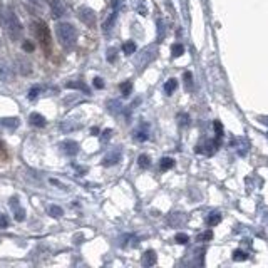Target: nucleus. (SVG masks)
I'll list each match as a JSON object with an SVG mask.
<instances>
[{
	"label": "nucleus",
	"mask_w": 268,
	"mask_h": 268,
	"mask_svg": "<svg viewBox=\"0 0 268 268\" xmlns=\"http://www.w3.org/2000/svg\"><path fill=\"white\" fill-rule=\"evenodd\" d=\"M56 34H57V39H59L61 46L66 47V49H72L76 46V41H77V31L76 27L72 26L69 22H61L56 26Z\"/></svg>",
	"instance_id": "obj_1"
},
{
	"label": "nucleus",
	"mask_w": 268,
	"mask_h": 268,
	"mask_svg": "<svg viewBox=\"0 0 268 268\" xmlns=\"http://www.w3.org/2000/svg\"><path fill=\"white\" fill-rule=\"evenodd\" d=\"M34 27V34H36L39 44H41V47L44 49V52H46V56L51 54V46H52V39H51V31H49L47 24L42 22V21H36L32 24Z\"/></svg>",
	"instance_id": "obj_2"
},
{
	"label": "nucleus",
	"mask_w": 268,
	"mask_h": 268,
	"mask_svg": "<svg viewBox=\"0 0 268 268\" xmlns=\"http://www.w3.org/2000/svg\"><path fill=\"white\" fill-rule=\"evenodd\" d=\"M6 26H7V32L9 36H11L12 41H19L22 36V24L19 21V17L14 14L12 11H7V16H6Z\"/></svg>",
	"instance_id": "obj_3"
},
{
	"label": "nucleus",
	"mask_w": 268,
	"mask_h": 268,
	"mask_svg": "<svg viewBox=\"0 0 268 268\" xmlns=\"http://www.w3.org/2000/svg\"><path fill=\"white\" fill-rule=\"evenodd\" d=\"M77 17L82 24H86L87 27H94L96 26V12L89 7H81L77 11Z\"/></svg>",
	"instance_id": "obj_4"
},
{
	"label": "nucleus",
	"mask_w": 268,
	"mask_h": 268,
	"mask_svg": "<svg viewBox=\"0 0 268 268\" xmlns=\"http://www.w3.org/2000/svg\"><path fill=\"white\" fill-rule=\"evenodd\" d=\"M0 81L2 82H12L14 81V69L7 61H0Z\"/></svg>",
	"instance_id": "obj_5"
},
{
	"label": "nucleus",
	"mask_w": 268,
	"mask_h": 268,
	"mask_svg": "<svg viewBox=\"0 0 268 268\" xmlns=\"http://www.w3.org/2000/svg\"><path fill=\"white\" fill-rule=\"evenodd\" d=\"M121 158H123V153H121V149L118 148V149H113V151H109L106 156H104V159H102V164L104 166H114V164H118L119 161H121Z\"/></svg>",
	"instance_id": "obj_6"
},
{
	"label": "nucleus",
	"mask_w": 268,
	"mask_h": 268,
	"mask_svg": "<svg viewBox=\"0 0 268 268\" xmlns=\"http://www.w3.org/2000/svg\"><path fill=\"white\" fill-rule=\"evenodd\" d=\"M133 138H134V141H138V143H144V141L149 138V124L148 123L139 124L138 128L134 129Z\"/></svg>",
	"instance_id": "obj_7"
},
{
	"label": "nucleus",
	"mask_w": 268,
	"mask_h": 268,
	"mask_svg": "<svg viewBox=\"0 0 268 268\" xmlns=\"http://www.w3.org/2000/svg\"><path fill=\"white\" fill-rule=\"evenodd\" d=\"M66 4L64 0H51V12L54 19H61L66 14Z\"/></svg>",
	"instance_id": "obj_8"
},
{
	"label": "nucleus",
	"mask_w": 268,
	"mask_h": 268,
	"mask_svg": "<svg viewBox=\"0 0 268 268\" xmlns=\"http://www.w3.org/2000/svg\"><path fill=\"white\" fill-rule=\"evenodd\" d=\"M61 149L66 156H76L77 153H79V144H77L76 141L67 139V141H64V143H61Z\"/></svg>",
	"instance_id": "obj_9"
},
{
	"label": "nucleus",
	"mask_w": 268,
	"mask_h": 268,
	"mask_svg": "<svg viewBox=\"0 0 268 268\" xmlns=\"http://www.w3.org/2000/svg\"><path fill=\"white\" fill-rule=\"evenodd\" d=\"M19 124H21V121L17 118H6V119H0V129H9V131H14L19 128Z\"/></svg>",
	"instance_id": "obj_10"
},
{
	"label": "nucleus",
	"mask_w": 268,
	"mask_h": 268,
	"mask_svg": "<svg viewBox=\"0 0 268 268\" xmlns=\"http://www.w3.org/2000/svg\"><path fill=\"white\" fill-rule=\"evenodd\" d=\"M17 201H19L17 198H12L11 199V206L14 209V214H16V220L17 221H24V220H26V209L19 208V203Z\"/></svg>",
	"instance_id": "obj_11"
},
{
	"label": "nucleus",
	"mask_w": 268,
	"mask_h": 268,
	"mask_svg": "<svg viewBox=\"0 0 268 268\" xmlns=\"http://www.w3.org/2000/svg\"><path fill=\"white\" fill-rule=\"evenodd\" d=\"M17 66H19V71H21L22 76H29L32 72V64L26 59V57H19Z\"/></svg>",
	"instance_id": "obj_12"
},
{
	"label": "nucleus",
	"mask_w": 268,
	"mask_h": 268,
	"mask_svg": "<svg viewBox=\"0 0 268 268\" xmlns=\"http://www.w3.org/2000/svg\"><path fill=\"white\" fill-rule=\"evenodd\" d=\"M29 121H31V124L36 126V128H44V126H46V118L39 113H32L29 116Z\"/></svg>",
	"instance_id": "obj_13"
},
{
	"label": "nucleus",
	"mask_w": 268,
	"mask_h": 268,
	"mask_svg": "<svg viewBox=\"0 0 268 268\" xmlns=\"http://www.w3.org/2000/svg\"><path fill=\"white\" fill-rule=\"evenodd\" d=\"M66 87H67V89H77V91H82V92H86V94H89V87H87L84 82H81V81L66 82Z\"/></svg>",
	"instance_id": "obj_14"
},
{
	"label": "nucleus",
	"mask_w": 268,
	"mask_h": 268,
	"mask_svg": "<svg viewBox=\"0 0 268 268\" xmlns=\"http://www.w3.org/2000/svg\"><path fill=\"white\" fill-rule=\"evenodd\" d=\"M143 265L144 266H153V265H156V253L153 251V250H148L143 255Z\"/></svg>",
	"instance_id": "obj_15"
},
{
	"label": "nucleus",
	"mask_w": 268,
	"mask_h": 268,
	"mask_svg": "<svg viewBox=\"0 0 268 268\" xmlns=\"http://www.w3.org/2000/svg\"><path fill=\"white\" fill-rule=\"evenodd\" d=\"M107 109H109V113H113V114H119L121 111H123V106H121L119 101L111 99V101H107Z\"/></svg>",
	"instance_id": "obj_16"
},
{
	"label": "nucleus",
	"mask_w": 268,
	"mask_h": 268,
	"mask_svg": "<svg viewBox=\"0 0 268 268\" xmlns=\"http://www.w3.org/2000/svg\"><path fill=\"white\" fill-rule=\"evenodd\" d=\"M47 213L51 214L52 218H61L62 214H64V209L61 206H57V204H51V206L47 208Z\"/></svg>",
	"instance_id": "obj_17"
},
{
	"label": "nucleus",
	"mask_w": 268,
	"mask_h": 268,
	"mask_svg": "<svg viewBox=\"0 0 268 268\" xmlns=\"http://www.w3.org/2000/svg\"><path fill=\"white\" fill-rule=\"evenodd\" d=\"M174 166V159L173 158H163L159 161V169L161 171H168Z\"/></svg>",
	"instance_id": "obj_18"
},
{
	"label": "nucleus",
	"mask_w": 268,
	"mask_h": 268,
	"mask_svg": "<svg viewBox=\"0 0 268 268\" xmlns=\"http://www.w3.org/2000/svg\"><path fill=\"white\" fill-rule=\"evenodd\" d=\"M119 89H121V94H123L124 97H128L131 94V91H133V82L131 81L123 82V84L119 86Z\"/></svg>",
	"instance_id": "obj_19"
},
{
	"label": "nucleus",
	"mask_w": 268,
	"mask_h": 268,
	"mask_svg": "<svg viewBox=\"0 0 268 268\" xmlns=\"http://www.w3.org/2000/svg\"><path fill=\"white\" fill-rule=\"evenodd\" d=\"M176 89H178V81L176 79H169L166 84H164V91H166V94H173Z\"/></svg>",
	"instance_id": "obj_20"
},
{
	"label": "nucleus",
	"mask_w": 268,
	"mask_h": 268,
	"mask_svg": "<svg viewBox=\"0 0 268 268\" xmlns=\"http://www.w3.org/2000/svg\"><path fill=\"white\" fill-rule=\"evenodd\" d=\"M123 52L126 54V56H131V54L136 52V44L133 41H128L123 44Z\"/></svg>",
	"instance_id": "obj_21"
},
{
	"label": "nucleus",
	"mask_w": 268,
	"mask_h": 268,
	"mask_svg": "<svg viewBox=\"0 0 268 268\" xmlns=\"http://www.w3.org/2000/svg\"><path fill=\"white\" fill-rule=\"evenodd\" d=\"M138 164H139V168H143V169L149 168L151 166V158L148 154H141L138 158Z\"/></svg>",
	"instance_id": "obj_22"
},
{
	"label": "nucleus",
	"mask_w": 268,
	"mask_h": 268,
	"mask_svg": "<svg viewBox=\"0 0 268 268\" xmlns=\"http://www.w3.org/2000/svg\"><path fill=\"white\" fill-rule=\"evenodd\" d=\"M221 221V214L220 213H211L209 216L206 218V223L209 226H214V225H218V223Z\"/></svg>",
	"instance_id": "obj_23"
},
{
	"label": "nucleus",
	"mask_w": 268,
	"mask_h": 268,
	"mask_svg": "<svg viewBox=\"0 0 268 268\" xmlns=\"http://www.w3.org/2000/svg\"><path fill=\"white\" fill-rule=\"evenodd\" d=\"M79 128H81V124H72L71 121H64V123L61 124V129L64 131V133H71V131L79 129Z\"/></svg>",
	"instance_id": "obj_24"
},
{
	"label": "nucleus",
	"mask_w": 268,
	"mask_h": 268,
	"mask_svg": "<svg viewBox=\"0 0 268 268\" xmlns=\"http://www.w3.org/2000/svg\"><path fill=\"white\" fill-rule=\"evenodd\" d=\"M171 54H173V57H181L184 54L183 44H173V46H171Z\"/></svg>",
	"instance_id": "obj_25"
},
{
	"label": "nucleus",
	"mask_w": 268,
	"mask_h": 268,
	"mask_svg": "<svg viewBox=\"0 0 268 268\" xmlns=\"http://www.w3.org/2000/svg\"><path fill=\"white\" fill-rule=\"evenodd\" d=\"M233 260L235 261H245L248 260V253L243 250H235L233 251Z\"/></svg>",
	"instance_id": "obj_26"
},
{
	"label": "nucleus",
	"mask_w": 268,
	"mask_h": 268,
	"mask_svg": "<svg viewBox=\"0 0 268 268\" xmlns=\"http://www.w3.org/2000/svg\"><path fill=\"white\" fill-rule=\"evenodd\" d=\"M116 16H118V11H114L113 14L109 16V19L104 22V32H109L111 31V27H113V24H114V21H116Z\"/></svg>",
	"instance_id": "obj_27"
},
{
	"label": "nucleus",
	"mask_w": 268,
	"mask_h": 268,
	"mask_svg": "<svg viewBox=\"0 0 268 268\" xmlns=\"http://www.w3.org/2000/svg\"><path fill=\"white\" fill-rule=\"evenodd\" d=\"M41 86H34L31 91H29V99L31 101H34V99H37L39 97V94H41Z\"/></svg>",
	"instance_id": "obj_28"
},
{
	"label": "nucleus",
	"mask_w": 268,
	"mask_h": 268,
	"mask_svg": "<svg viewBox=\"0 0 268 268\" xmlns=\"http://www.w3.org/2000/svg\"><path fill=\"white\" fill-rule=\"evenodd\" d=\"M174 240H176V243H179V245H186V243L189 241V236L186 235V233H178V235L174 236Z\"/></svg>",
	"instance_id": "obj_29"
},
{
	"label": "nucleus",
	"mask_w": 268,
	"mask_h": 268,
	"mask_svg": "<svg viewBox=\"0 0 268 268\" xmlns=\"http://www.w3.org/2000/svg\"><path fill=\"white\" fill-rule=\"evenodd\" d=\"M211 238H213V231L208 230V231L201 233V235H198V241H209Z\"/></svg>",
	"instance_id": "obj_30"
},
{
	"label": "nucleus",
	"mask_w": 268,
	"mask_h": 268,
	"mask_svg": "<svg viewBox=\"0 0 268 268\" xmlns=\"http://www.w3.org/2000/svg\"><path fill=\"white\" fill-rule=\"evenodd\" d=\"M214 133H216V136L218 138H221L223 136V124L220 123V121H214Z\"/></svg>",
	"instance_id": "obj_31"
},
{
	"label": "nucleus",
	"mask_w": 268,
	"mask_h": 268,
	"mask_svg": "<svg viewBox=\"0 0 268 268\" xmlns=\"http://www.w3.org/2000/svg\"><path fill=\"white\" fill-rule=\"evenodd\" d=\"M111 136H113V129H104V131H102L101 139L106 143V141H109V139H111Z\"/></svg>",
	"instance_id": "obj_32"
},
{
	"label": "nucleus",
	"mask_w": 268,
	"mask_h": 268,
	"mask_svg": "<svg viewBox=\"0 0 268 268\" xmlns=\"http://www.w3.org/2000/svg\"><path fill=\"white\" fill-rule=\"evenodd\" d=\"M178 119H179V124H181V126H188L189 124V116L188 114H179Z\"/></svg>",
	"instance_id": "obj_33"
},
{
	"label": "nucleus",
	"mask_w": 268,
	"mask_h": 268,
	"mask_svg": "<svg viewBox=\"0 0 268 268\" xmlns=\"http://www.w3.org/2000/svg\"><path fill=\"white\" fill-rule=\"evenodd\" d=\"M116 49H109V51H107V61L109 62H114L116 61Z\"/></svg>",
	"instance_id": "obj_34"
},
{
	"label": "nucleus",
	"mask_w": 268,
	"mask_h": 268,
	"mask_svg": "<svg viewBox=\"0 0 268 268\" xmlns=\"http://www.w3.org/2000/svg\"><path fill=\"white\" fill-rule=\"evenodd\" d=\"M22 49H24V51H26V52H32V51H34V49H36V47H34V44H32V42L26 41V42L22 44Z\"/></svg>",
	"instance_id": "obj_35"
},
{
	"label": "nucleus",
	"mask_w": 268,
	"mask_h": 268,
	"mask_svg": "<svg viewBox=\"0 0 268 268\" xmlns=\"http://www.w3.org/2000/svg\"><path fill=\"white\" fill-rule=\"evenodd\" d=\"M9 226V220H7V216L6 214H2L0 213V228H7Z\"/></svg>",
	"instance_id": "obj_36"
},
{
	"label": "nucleus",
	"mask_w": 268,
	"mask_h": 268,
	"mask_svg": "<svg viewBox=\"0 0 268 268\" xmlns=\"http://www.w3.org/2000/svg\"><path fill=\"white\" fill-rule=\"evenodd\" d=\"M0 159H7V149L2 141H0Z\"/></svg>",
	"instance_id": "obj_37"
},
{
	"label": "nucleus",
	"mask_w": 268,
	"mask_h": 268,
	"mask_svg": "<svg viewBox=\"0 0 268 268\" xmlns=\"http://www.w3.org/2000/svg\"><path fill=\"white\" fill-rule=\"evenodd\" d=\"M94 87H96V89H102V87H104V81H102L101 77H96V79H94Z\"/></svg>",
	"instance_id": "obj_38"
},
{
	"label": "nucleus",
	"mask_w": 268,
	"mask_h": 268,
	"mask_svg": "<svg viewBox=\"0 0 268 268\" xmlns=\"http://www.w3.org/2000/svg\"><path fill=\"white\" fill-rule=\"evenodd\" d=\"M184 79H186V84H188V87L191 86V79H193L191 72H186V74H184Z\"/></svg>",
	"instance_id": "obj_39"
},
{
	"label": "nucleus",
	"mask_w": 268,
	"mask_h": 268,
	"mask_svg": "<svg viewBox=\"0 0 268 268\" xmlns=\"http://www.w3.org/2000/svg\"><path fill=\"white\" fill-rule=\"evenodd\" d=\"M111 4H113L114 11H118V6H119V0H111Z\"/></svg>",
	"instance_id": "obj_40"
},
{
	"label": "nucleus",
	"mask_w": 268,
	"mask_h": 268,
	"mask_svg": "<svg viewBox=\"0 0 268 268\" xmlns=\"http://www.w3.org/2000/svg\"><path fill=\"white\" fill-rule=\"evenodd\" d=\"M91 133H92V134H97V133H99V129H97V128H92Z\"/></svg>",
	"instance_id": "obj_41"
}]
</instances>
